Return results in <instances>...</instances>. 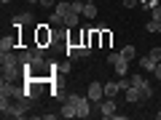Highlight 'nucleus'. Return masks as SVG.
<instances>
[{
	"label": "nucleus",
	"mask_w": 161,
	"mask_h": 120,
	"mask_svg": "<svg viewBox=\"0 0 161 120\" xmlns=\"http://www.w3.org/2000/svg\"><path fill=\"white\" fill-rule=\"evenodd\" d=\"M0 51H16V38L14 35H6L0 40Z\"/></svg>",
	"instance_id": "11"
},
{
	"label": "nucleus",
	"mask_w": 161,
	"mask_h": 120,
	"mask_svg": "<svg viewBox=\"0 0 161 120\" xmlns=\"http://www.w3.org/2000/svg\"><path fill=\"white\" fill-rule=\"evenodd\" d=\"M46 40H51V32H48V29H43V27H40V29H38V46H43Z\"/></svg>",
	"instance_id": "19"
},
{
	"label": "nucleus",
	"mask_w": 161,
	"mask_h": 120,
	"mask_svg": "<svg viewBox=\"0 0 161 120\" xmlns=\"http://www.w3.org/2000/svg\"><path fill=\"white\" fill-rule=\"evenodd\" d=\"M142 99H145V96H142V91H140V88H134V86L126 88V102H129V104H140Z\"/></svg>",
	"instance_id": "9"
},
{
	"label": "nucleus",
	"mask_w": 161,
	"mask_h": 120,
	"mask_svg": "<svg viewBox=\"0 0 161 120\" xmlns=\"http://www.w3.org/2000/svg\"><path fill=\"white\" fill-rule=\"evenodd\" d=\"M83 16H86V19H97V6H94V3H86V8H83Z\"/></svg>",
	"instance_id": "17"
},
{
	"label": "nucleus",
	"mask_w": 161,
	"mask_h": 120,
	"mask_svg": "<svg viewBox=\"0 0 161 120\" xmlns=\"http://www.w3.org/2000/svg\"><path fill=\"white\" fill-rule=\"evenodd\" d=\"M0 69H3V80H16L19 75L24 72V67L19 62H14V64H0Z\"/></svg>",
	"instance_id": "6"
},
{
	"label": "nucleus",
	"mask_w": 161,
	"mask_h": 120,
	"mask_svg": "<svg viewBox=\"0 0 161 120\" xmlns=\"http://www.w3.org/2000/svg\"><path fill=\"white\" fill-rule=\"evenodd\" d=\"M54 13H57V16H62V19H67V13H70V0H59L57 8H54Z\"/></svg>",
	"instance_id": "13"
},
{
	"label": "nucleus",
	"mask_w": 161,
	"mask_h": 120,
	"mask_svg": "<svg viewBox=\"0 0 161 120\" xmlns=\"http://www.w3.org/2000/svg\"><path fill=\"white\" fill-rule=\"evenodd\" d=\"M148 56H150V59H156V62H161V48H150Z\"/></svg>",
	"instance_id": "20"
},
{
	"label": "nucleus",
	"mask_w": 161,
	"mask_h": 120,
	"mask_svg": "<svg viewBox=\"0 0 161 120\" xmlns=\"http://www.w3.org/2000/svg\"><path fill=\"white\" fill-rule=\"evenodd\" d=\"M129 80H132V86H134V88H140V91H142V96H145V99H150V96L156 93V91H153V86H150V80L145 78V75L134 72V75H132Z\"/></svg>",
	"instance_id": "3"
},
{
	"label": "nucleus",
	"mask_w": 161,
	"mask_h": 120,
	"mask_svg": "<svg viewBox=\"0 0 161 120\" xmlns=\"http://www.w3.org/2000/svg\"><path fill=\"white\" fill-rule=\"evenodd\" d=\"M156 118H158V120H161V109H158V112H156Z\"/></svg>",
	"instance_id": "28"
},
{
	"label": "nucleus",
	"mask_w": 161,
	"mask_h": 120,
	"mask_svg": "<svg viewBox=\"0 0 161 120\" xmlns=\"http://www.w3.org/2000/svg\"><path fill=\"white\" fill-rule=\"evenodd\" d=\"M30 24H35V16H32L30 11L14 13V16H11V27H30Z\"/></svg>",
	"instance_id": "8"
},
{
	"label": "nucleus",
	"mask_w": 161,
	"mask_h": 120,
	"mask_svg": "<svg viewBox=\"0 0 161 120\" xmlns=\"http://www.w3.org/2000/svg\"><path fill=\"white\" fill-rule=\"evenodd\" d=\"M94 53L92 46H67V59L73 62V59H89Z\"/></svg>",
	"instance_id": "4"
},
{
	"label": "nucleus",
	"mask_w": 161,
	"mask_h": 120,
	"mask_svg": "<svg viewBox=\"0 0 161 120\" xmlns=\"http://www.w3.org/2000/svg\"><path fill=\"white\" fill-rule=\"evenodd\" d=\"M156 32H158V35H161V22H156Z\"/></svg>",
	"instance_id": "26"
},
{
	"label": "nucleus",
	"mask_w": 161,
	"mask_h": 120,
	"mask_svg": "<svg viewBox=\"0 0 161 120\" xmlns=\"http://www.w3.org/2000/svg\"><path fill=\"white\" fill-rule=\"evenodd\" d=\"M121 56L132 62V59H137V48H134V46H126V48H121Z\"/></svg>",
	"instance_id": "16"
},
{
	"label": "nucleus",
	"mask_w": 161,
	"mask_h": 120,
	"mask_svg": "<svg viewBox=\"0 0 161 120\" xmlns=\"http://www.w3.org/2000/svg\"><path fill=\"white\" fill-rule=\"evenodd\" d=\"M59 115H62V118H67V120H70V118H78V107H75L73 102H64V104H62V112H59Z\"/></svg>",
	"instance_id": "10"
},
{
	"label": "nucleus",
	"mask_w": 161,
	"mask_h": 120,
	"mask_svg": "<svg viewBox=\"0 0 161 120\" xmlns=\"http://www.w3.org/2000/svg\"><path fill=\"white\" fill-rule=\"evenodd\" d=\"M134 6H140V0H124V8H134Z\"/></svg>",
	"instance_id": "23"
},
{
	"label": "nucleus",
	"mask_w": 161,
	"mask_h": 120,
	"mask_svg": "<svg viewBox=\"0 0 161 120\" xmlns=\"http://www.w3.org/2000/svg\"><path fill=\"white\" fill-rule=\"evenodd\" d=\"M0 3H3V6H6V3H11V0H0Z\"/></svg>",
	"instance_id": "29"
},
{
	"label": "nucleus",
	"mask_w": 161,
	"mask_h": 120,
	"mask_svg": "<svg viewBox=\"0 0 161 120\" xmlns=\"http://www.w3.org/2000/svg\"><path fill=\"white\" fill-rule=\"evenodd\" d=\"M153 75H156V80H161V62L156 64V72H153Z\"/></svg>",
	"instance_id": "25"
},
{
	"label": "nucleus",
	"mask_w": 161,
	"mask_h": 120,
	"mask_svg": "<svg viewBox=\"0 0 161 120\" xmlns=\"http://www.w3.org/2000/svg\"><path fill=\"white\" fill-rule=\"evenodd\" d=\"M150 16H153V22H161V6H156L153 11H150Z\"/></svg>",
	"instance_id": "21"
},
{
	"label": "nucleus",
	"mask_w": 161,
	"mask_h": 120,
	"mask_svg": "<svg viewBox=\"0 0 161 120\" xmlns=\"http://www.w3.org/2000/svg\"><path fill=\"white\" fill-rule=\"evenodd\" d=\"M27 3H30V6H38V3H40V0H27Z\"/></svg>",
	"instance_id": "27"
},
{
	"label": "nucleus",
	"mask_w": 161,
	"mask_h": 120,
	"mask_svg": "<svg viewBox=\"0 0 161 120\" xmlns=\"http://www.w3.org/2000/svg\"><path fill=\"white\" fill-rule=\"evenodd\" d=\"M86 3H97V0H86Z\"/></svg>",
	"instance_id": "30"
},
{
	"label": "nucleus",
	"mask_w": 161,
	"mask_h": 120,
	"mask_svg": "<svg viewBox=\"0 0 161 120\" xmlns=\"http://www.w3.org/2000/svg\"><path fill=\"white\" fill-rule=\"evenodd\" d=\"M145 29H148V32H156V22H153V19H150V22L145 24Z\"/></svg>",
	"instance_id": "24"
},
{
	"label": "nucleus",
	"mask_w": 161,
	"mask_h": 120,
	"mask_svg": "<svg viewBox=\"0 0 161 120\" xmlns=\"http://www.w3.org/2000/svg\"><path fill=\"white\" fill-rule=\"evenodd\" d=\"M108 64L115 69L118 78H121V75H129V59L121 56V51H110V53H108Z\"/></svg>",
	"instance_id": "1"
},
{
	"label": "nucleus",
	"mask_w": 161,
	"mask_h": 120,
	"mask_svg": "<svg viewBox=\"0 0 161 120\" xmlns=\"http://www.w3.org/2000/svg\"><path fill=\"white\" fill-rule=\"evenodd\" d=\"M118 93H121V86H118V80H115V83H113V80H110V83H105V96L115 99Z\"/></svg>",
	"instance_id": "12"
},
{
	"label": "nucleus",
	"mask_w": 161,
	"mask_h": 120,
	"mask_svg": "<svg viewBox=\"0 0 161 120\" xmlns=\"http://www.w3.org/2000/svg\"><path fill=\"white\" fill-rule=\"evenodd\" d=\"M67 102H73L75 107H78V118H92V99L89 96H80V93H70Z\"/></svg>",
	"instance_id": "2"
},
{
	"label": "nucleus",
	"mask_w": 161,
	"mask_h": 120,
	"mask_svg": "<svg viewBox=\"0 0 161 120\" xmlns=\"http://www.w3.org/2000/svg\"><path fill=\"white\" fill-rule=\"evenodd\" d=\"M83 8H86V0H70V11L73 13H83Z\"/></svg>",
	"instance_id": "15"
},
{
	"label": "nucleus",
	"mask_w": 161,
	"mask_h": 120,
	"mask_svg": "<svg viewBox=\"0 0 161 120\" xmlns=\"http://www.w3.org/2000/svg\"><path fill=\"white\" fill-rule=\"evenodd\" d=\"M40 6H46V8H57V0H40Z\"/></svg>",
	"instance_id": "22"
},
{
	"label": "nucleus",
	"mask_w": 161,
	"mask_h": 120,
	"mask_svg": "<svg viewBox=\"0 0 161 120\" xmlns=\"http://www.w3.org/2000/svg\"><path fill=\"white\" fill-rule=\"evenodd\" d=\"M78 16H80V13H73V11H70L67 19H64V27H78Z\"/></svg>",
	"instance_id": "18"
},
{
	"label": "nucleus",
	"mask_w": 161,
	"mask_h": 120,
	"mask_svg": "<svg viewBox=\"0 0 161 120\" xmlns=\"http://www.w3.org/2000/svg\"><path fill=\"white\" fill-rule=\"evenodd\" d=\"M156 64H158V62L150 59V56H142V59H140V67H142L145 72H156Z\"/></svg>",
	"instance_id": "14"
},
{
	"label": "nucleus",
	"mask_w": 161,
	"mask_h": 120,
	"mask_svg": "<svg viewBox=\"0 0 161 120\" xmlns=\"http://www.w3.org/2000/svg\"><path fill=\"white\" fill-rule=\"evenodd\" d=\"M99 115H102V118H115V115H118V107H115V99H110V96H105L102 102H99Z\"/></svg>",
	"instance_id": "5"
},
{
	"label": "nucleus",
	"mask_w": 161,
	"mask_h": 120,
	"mask_svg": "<svg viewBox=\"0 0 161 120\" xmlns=\"http://www.w3.org/2000/svg\"><path fill=\"white\" fill-rule=\"evenodd\" d=\"M86 96L92 99V104H99L105 99V83H92L89 91H86Z\"/></svg>",
	"instance_id": "7"
}]
</instances>
